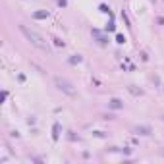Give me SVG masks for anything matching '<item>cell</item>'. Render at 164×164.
Returning <instances> with one entry per match:
<instances>
[{
	"label": "cell",
	"mask_w": 164,
	"mask_h": 164,
	"mask_svg": "<svg viewBox=\"0 0 164 164\" xmlns=\"http://www.w3.org/2000/svg\"><path fill=\"white\" fill-rule=\"evenodd\" d=\"M54 139H58V123H54V135H52Z\"/></svg>",
	"instance_id": "cell-8"
},
{
	"label": "cell",
	"mask_w": 164,
	"mask_h": 164,
	"mask_svg": "<svg viewBox=\"0 0 164 164\" xmlns=\"http://www.w3.org/2000/svg\"><path fill=\"white\" fill-rule=\"evenodd\" d=\"M81 60H83V58L79 56V54H77V56H74L72 60H70V62H72V64H75V62H81Z\"/></svg>",
	"instance_id": "cell-7"
},
{
	"label": "cell",
	"mask_w": 164,
	"mask_h": 164,
	"mask_svg": "<svg viewBox=\"0 0 164 164\" xmlns=\"http://www.w3.org/2000/svg\"><path fill=\"white\" fill-rule=\"evenodd\" d=\"M52 41H54L56 46H62V48H64V41H60V39H52Z\"/></svg>",
	"instance_id": "cell-6"
},
{
	"label": "cell",
	"mask_w": 164,
	"mask_h": 164,
	"mask_svg": "<svg viewBox=\"0 0 164 164\" xmlns=\"http://www.w3.org/2000/svg\"><path fill=\"white\" fill-rule=\"evenodd\" d=\"M54 85H56L58 89L62 91V93H66L68 97H75V89H74V85L68 81V79H64V77H56L54 79Z\"/></svg>",
	"instance_id": "cell-2"
},
{
	"label": "cell",
	"mask_w": 164,
	"mask_h": 164,
	"mask_svg": "<svg viewBox=\"0 0 164 164\" xmlns=\"http://www.w3.org/2000/svg\"><path fill=\"white\" fill-rule=\"evenodd\" d=\"M137 133H143V135H149V127H137Z\"/></svg>",
	"instance_id": "cell-5"
},
{
	"label": "cell",
	"mask_w": 164,
	"mask_h": 164,
	"mask_svg": "<svg viewBox=\"0 0 164 164\" xmlns=\"http://www.w3.org/2000/svg\"><path fill=\"white\" fill-rule=\"evenodd\" d=\"M110 108H122V100L112 98V100H110Z\"/></svg>",
	"instance_id": "cell-4"
},
{
	"label": "cell",
	"mask_w": 164,
	"mask_h": 164,
	"mask_svg": "<svg viewBox=\"0 0 164 164\" xmlns=\"http://www.w3.org/2000/svg\"><path fill=\"white\" fill-rule=\"evenodd\" d=\"M33 17H35V19H42V17H48V12H46V10H44V12H35V14H33Z\"/></svg>",
	"instance_id": "cell-3"
},
{
	"label": "cell",
	"mask_w": 164,
	"mask_h": 164,
	"mask_svg": "<svg viewBox=\"0 0 164 164\" xmlns=\"http://www.w3.org/2000/svg\"><path fill=\"white\" fill-rule=\"evenodd\" d=\"M118 42L122 44V42H125V37H122V35H118Z\"/></svg>",
	"instance_id": "cell-9"
},
{
	"label": "cell",
	"mask_w": 164,
	"mask_h": 164,
	"mask_svg": "<svg viewBox=\"0 0 164 164\" xmlns=\"http://www.w3.org/2000/svg\"><path fill=\"white\" fill-rule=\"evenodd\" d=\"M19 31L23 33V37L27 39V41L31 42L33 46H37V48H41V50H46L48 52L50 46H48V42L44 41V37H41L37 31H33V29H29V27H25V25H19Z\"/></svg>",
	"instance_id": "cell-1"
}]
</instances>
